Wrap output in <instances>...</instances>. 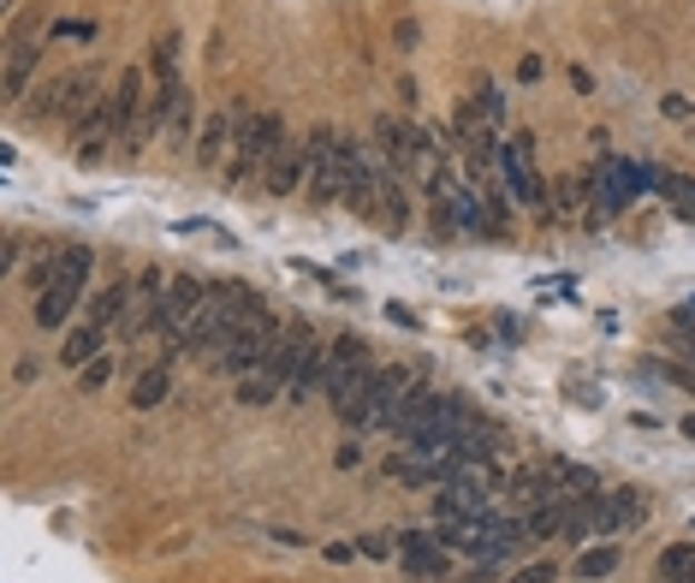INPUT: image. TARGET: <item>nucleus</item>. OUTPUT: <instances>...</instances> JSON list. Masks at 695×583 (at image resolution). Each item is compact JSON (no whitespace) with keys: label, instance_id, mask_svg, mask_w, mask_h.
<instances>
[{"label":"nucleus","instance_id":"f3484780","mask_svg":"<svg viewBox=\"0 0 695 583\" xmlns=\"http://www.w3.org/2000/svg\"><path fill=\"white\" fill-rule=\"evenodd\" d=\"M499 167H506L512 191L517 202H529V209H542V179H535V161H529V137L517 131V144H506V156H499Z\"/></svg>","mask_w":695,"mask_h":583},{"label":"nucleus","instance_id":"cd10ccee","mask_svg":"<svg viewBox=\"0 0 695 583\" xmlns=\"http://www.w3.org/2000/svg\"><path fill=\"white\" fill-rule=\"evenodd\" d=\"M238 399H245V405H274V399H280V382H274L268 369H256V375L238 382Z\"/></svg>","mask_w":695,"mask_h":583},{"label":"nucleus","instance_id":"a211bd4d","mask_svg":"<svg viewBox=\"0 0 695 583\" xmlns=\"http://www.w3.org/2000/svg\"><path fill=\"white\" fill-rule=\"evenodd\" d=\"M161 90V101H167V131H172V144H190V131H197V96H190V83L179 78V83H155Z\"/></svg>","mask_w":695,"mask_h":583},{"label":"nucleus","instance_id":"9d476101","mask_svg":"<svg viewBox=\"0 0 695 583\" xmlns=\"http://www.w3.org/2000/svg\"><path fill=\"white\" fill-rule=\"evenodd\" d=\"M440 179H446V197H451V209H458L464 233H476V238H499V233H506V209H499L494 191H481V185H451L446 167H440Z\"/></svg>","mask_w":695,"mask_h":583},{"label":"nucleus","instance_id":"f257e3e1","mask_svg":"<svg viewBox=\"0 0 695 583\" xmlns=\"http://www.w3.org/2000/svg\"><path fill=\"white\" fill-rule=\"evenodd\" d=\"M256 316H268V310H262V298H256V286H238V280L208 286L202 310L190 316L185 357H208V364H215V357L232 346V334H238V328H250Z\"/></svg>","mask_w":695,"mask_h":583},{"label":"nucleus","instance_id":"2eb2a0df","mask_svg":"<svg viewBox=\"0 0 695 583\" xmlns=\"http://www.w3.org/2000/svg\"><path fill=\"white\" fill-rule=\"evenodd\" d=\"M304 179H309V144H291V137H286V144L268 156V167H262V191L268 197H291Z\"/></svg>","mask_w":695,"mask_h":583},{"label":"nucleus","instance_id":"f03ea898","mask_svg":"<svg viewBox=\"0 0 695 583\" xmlns=\"http://www.w3.org/2000/svg\"><path fill=\"white\" fill-rule=\"evenodd\" d=\"M464 423H470V405L458 399V393H428L405 411V423L393 428L398 441H405V453H434V447H458Z\"/></svg>","mask_w":695,"mask_h":583},{"label":"nucleus","instance_id":"4be33fe9","mask_svg":"<svg viewBox=\"0 0 695 583\" xmlns=\"http://www.w3.org/2000/svg\"><path fill=\"white\" fill-rule=\"evenodd\" d=\"M553 465H559V501H600V476L588 465H565V458Z\"/></svg>","mask_w":695,"mask_h":583},{"label":"nucleus","instance_id":"5701e85b","mask_svg":"<svg viewBox=\"0 0 695 583\" xmlns=\"http://www.w3.org/2000/svg\"><path fill=\"white\" fill-rule=\"evenodd\" d=\"M613 572H618V542L583 547L577 565H570V577H583V583H600V577H613Z\"/></svg>","mask_w":695,"mask_h":583},{"label":"nucleus","instance_id":"a878e982","mask_svg":"<svg viewBox=\"0 0 695 583\" xmlns=\"http://www.w3.org/2000/svg\"><path fill=\"white\" fill-rule=\"evenodd\" d=\"M226 144H232V113H215L202 126V144H197V161L202 167H215L220 156H226Z\"/></svg>","mask_w":695,"mask_h":583},{"label":"nucleus","instance_id":"1a4fd4ad","mask_svg":"<svg viewBox=\"0 0 695 583\" xmlns=\"http://www.w3.org/2000/svg\"><path fill=\"white\" fill-rule=\"evenodd\" d=\"M280 334H286V322H280V316H256L250 328H238V334H232V346L215 357V369H232L238 382H245V375H256V369L268 364V352H274V339H280Z\"/></svg>","mask_w":695,"mask_h":583},{"label":"nucleus","instance_id":"7c9ffc66","mask_svg":"<svg viewBox=\"0 0 695 583\" xmlns=\"http://www.w3.org/2000/svg\"><path fill=\"white\" fill-rule=\"evenodd\" d=\"M357 554L387 560V554H393V536H380V530H363V536H357Z\"/></svg>","mask_w":695,"mask_h":583},{"label":"nucleus","instance_id":"423d86ee","mask_svg":"<svg viewBox=\"0 0 695 583\" xmlns=\"http://www.w3.org/2000/svg\"><path fill=\"white\" fill-rule=\"evenodd\" d=\"M345 191H351L345 137H339L334 126L309 131V202H316V209H334V202H345Z\"/></svg>","mask_w":695,"mask_h":583},{"label":"nucleus","instance_id":"ddd939ff","mask_svg":"<svg viewBox=\"0 0 695 583\" xmlns=\"http://www.w3.org/2000/svg\"><path fill=\"white\" fill-rule=\"evenodd\" d=\"M369 227H380L387 238L410 233V191L393 167H380V185H375V209H369Z\"/></svg>","mask_w":695,"mask_h":583},{"label":"nucleus","instance_id":"f8f14e48","mask_svg":"<svg viewBox=\"0 0 695 583\" xmlns=\"http://www.w3.org/2000/svg\"><path fill=\"white\" fill-rule=\"evenodd\" d=\"M440 518H494V483H481L476 465H464L451 483H440Z\"/></svg>","mask_w":695,"mask_h":583},{"label":"nucleus","instance_id":"c756f323","mask_svg":"<svg viewBox=\"0 0 695 583\" xmlns=\"http://www.w3.org/2000/svg\"><path fill=\"white\" fill-rule=\"evenodd\" d=\"M108 382H113V357H108V352H101V357H90V364L78 369V393H101Z\"/></svg>","mask_w":695,"mask_h":583},{"label":"nucleus","instance_id":"6ab92c4d","mask_svg":"<svg viewBox=\"0 0 695 583\" xmlns=\"http://www.w3.org/2000/svg\"><path fill=\"white\" fill-rule=\"evenodd\" d=\"M494 453H499V423H494V417H476V411H470V423H464V435H458V458L481 471Z\"/></svg>","mask_w":695,"mask_h":583},{"label":"nucleus","instance_id":"0eeeda50","mask_svg":"<svg viewBox=\"0 0 695 583\" xmlns=\"http://www.w3.org/2000/svg\"><path fill=\"white\" fill-rule=\"evenodd\" d=\"M90 274H96V250L90 245H66L60 280L37 298V328H66V316H72L78 298L90 292Z\"/></svg>","mask_w":695,"mask_h":583},{"label":"nucleus","instance_id":"aec40b11","mask_svg":"<svg viewBox=\"0 0 695 583\" xmlns=\"http://www.w3.org/2000/svg\"><path fill=\"white\" fill-rule=\"evenodd\" d=\"M108 328H96V322H78V328H72V339H66V346H60V364H72V369H83V364H90V357H101V352H108Z\"/></svg>","mask_w":695,"mask_h":583},{"label":"nucleus","instance_id":"412c9836","mask_svg":"<svg viewBox=\"0 0 695 583\" xmlns=\"http://www.w3.org/2000/svg\"><path fill=\"white\" fill-rule=\"evenodd\" d=\"M42 66V48L37 42H12V55H7V101H24L30 90V72Z\"/></svg>","mask_w":695,"mask_h":583},{"label":"nucleus","instance_id":"b1692460","mask_svg":"<svg viewBox=\"0 0 695 583\" xmlns=\"http://www.w3.org/2000/svg\"><path fill=\"white\" fill-rule=\"evenodd\" d=\"M167 387H172V369H167V364H149L143 375H137V387H131V405H137V411L161 405V399H167Z\"/></svg>","mask_w":695,"mask_h":583},{"label":"nucleus","instance_id":"393cba45","mask_svg":"<svg viewBox=\"0 0 695 583\" xmlns=\"http://www.w3.org/2000/svg\"><path fill=\"white\" fill-rule=\"evenodd\" d=\"M659 583H695V542H672L659 554Z\"/></svg>","mask_w":695,"mask_h":583},{"label":"nucleus","instance_id":"6e6552de","mask_svg":"<svg viewBox=\"0 0 695 583\" xmlns=\"http://www.w3.org/2000/svg\"><path fill=\"white\" fill-rule=\"evenodd\" d=\"M416 399H423V375H416V364H380L375 369V428L393 435Z\"/></svg>","mask_w":695,"mask_h":583},{"label":"nucleus","instance_id":"39448f33","mask_svg":"<svg viewBox=\"0 0 695 583\" xmlns=\"http://www.w3.org/2000/svg\"><path fill=\"white\" fill-rule=\"evenodd\" d=\"M375 149L393 174H410V167H434L440 149H434V131L423 119H405V113H380L375 119Z\"/></svg>","mask_w":695,"mask_h":583},{"label":"nucleus","instance_id":"2f4dec72","mask_svg":"<svg viewBox=\"0 0 695 583\" xmlns=\"http://www.w3.org/2000/svg\"><path fill=\"white\" fill-rule=\"evenodd\" d=\"M565 572H559V565H524V572H517L512 583H559Z\"/></svg>","mask_w":695,"mask_h":583},{"label":"nucleus","instance_id":"c85d7f7f","mask_svg":"<svg viewBox=\"0 0 695 583\" xmlns=\"http://www.w3.org/2000/svg\"><path fill=\"white\" fill-rule=\"evenodd\" d=\"M155 83H179V37L155 42Z\"/></svg>","mask_w":695,"mask_h":583},{"label":"nucleus","instance_id":"20e7f679","mask_svg":"<svg viewBox=\"0 0 695 583\" xmlns=\"http://www.w3.org/2000/svg\"><path fill=\"white\" fill-rule=\"evenodd\" d=\"M101 66H78V72H60V78H48L37 96H30V119H90L96 108H101Z\"/></svg>","mask_w":695,"mask_h":583},{"label":"nucleus","instance_id":"bb28decb","mask_svg":"<svg viewBox=\"0 0 695 583\" xmlns=\"http://www.w3.org/2000/svg\"><path fill=\"white\" fill-rule=\"evenodd\" d=\"M654 185L672 197V209L684 215V220H695V179H677V174H654Z\"/></svg>","mask_w":695,"mask_h":583},{"label":"nucleus","instance_id":"f704fd0d","mask_svg":"<svg viewBox=\"0 0 695 583\" xmlns=\"http://www.w3.org/2000/svg\"><path fill=\"white\" fill-rule=\"evenodd\" d=\"M672 352H677V357H689V364H695V334H672Z\"/></svg>","mask_w":695,"mask_h":583},{"label":"nucleus","instance_id":"4468645a","mask_svg":"<svg viewBox=\"0 0 695 583\" xmlns=\"http://www.w3.org/2000/svg\"><path fill=\"white\" fill-rule=\"evenodd\" d=\"M398 565L405 577H446V547L434 530H398Z\"/></svg>","mask_w":695,"mask_h":583},{"label":"nucleus","instance_id":"c9c22d12","mask_svg":"<svg viewBox=\"0 0 695 583\" xmlns=\"http://www.w3.org/2000/svg\"><path fill=\"white\" fill-rule=\"evenodd\" d=\"M684 435H689V441H695V417H684Z\"/></svg>","mask_w":695,"mask_h":583},{"label":"nucleus","instance_id":"72a5a7b5","mask_svg":"<svg viewBox=\"0 0 695 583\" xmlns=\"http://www.w3.org/2000/svg\"><path fill=\"white\" fill-rule=\"evenodd\" d=\"M393 42H398V48H405V55H410V48H416V19H398V30H393Z\"/></svg>","mask_w":695,"mask_h":583},{"label":"nucleus","instance_id":"473e14b6","mask_svg":"<svg viewBox=\"0 0 695 583\" xmlns=\"http://www.w3.org/2000/svg\"><path fill=\"white\" fill-rule=\"evenodd\" d=\"M54 37H72V42H96V24H83V19H66V24H54Z\"/></svg>","mask_w":695,"mask_h":583},{"label":"nucleus","instance_id":"9b49d317","mask_svg":"<svg viewBox=\"0 0 695 583\" xmlns=\"http://www.w3.org/2000/svg\"><path fill=\"white\" fill-rule=\"evenodd\" d=\"M167 274L161 268H143L137 274V292H131V310H126V322H119V339H149L155 328H161V310H167Z\"/></svg>","mask_w":695,"mask_h":583},{"label":"nucleus","instance_id":"7ed1b4c3","mask_svg":"<svg viewBox=\"0 0 695 583\" xmlns=\"http://www.w3.org/2000/svg\"><path fill=\"white\" fill-rule=\"evenodd\" d=\"M232 113V167H226V185H245L256 167H268V156L274 149L286 144V119L280 113H256V108H245V101H238V108H226Z\"/></svg>","mask_w":695,"mask_h":583},{"label":"nucleus","instance_id":"dca6fc26","mask_svg":"<svg viewBox=\"0 0 695 583\" xmlns=\"http://www.w3.org/2000/svg\"><path fill=\"white\" fill-rule=\"evenodd\" d=\"M642 518H648V501H642L636 488H613V494H600V501H595V530L606 542L624 536V530H636Z\"/></svg>","mask_w":695,"mask_h":583}]
</instances>
